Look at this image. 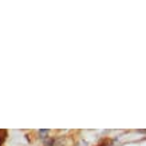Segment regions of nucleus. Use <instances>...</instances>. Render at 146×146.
I'll return each instance as SVG.
<instances>
[{
	"label": "nucleus",
	"instance_id": "obj_1",
	"mask_svg": "<svg viewBox=\"0 0 146 146\" xmlns=\"http://www.w3.org/2000/svg\"><path fill=\"white\" fill-rule=\"evenodd\" d=\"M3 139H4V137H0V145H2V142H3Z\"/></svg>",
	"mask_w": 146,
	"mask_h": 146
}]
</instances>
